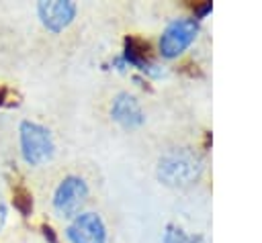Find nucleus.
<instances>
[{
	"instance_id": "f257e3e1",
	"label": "nucleus",
	"mask_w": 262,
	"mask_h": 243,
	"mask_svg": "<svg viewBox=\"0 0 262 243\" xmlns=\"http://www.w3.org/2000/svg\"><path fill=\"white\" fill-rule=\"evenodd\" d=\"M205 153L190 147H172L168 149L160 159L156 167L158 180L168 188H190L199 184V180L205 174Z\"/></svg>"
},
{
	"instance_id": "f03ea898",
	"label": "nucleus",
	"mask_w": 262,
	"mask_h": 243,
	"mask_svg": "<svg viewBox=\"0 0 262 243\" xmlns=\"http://www.w3.org/2000/svg\"><path fill=\"white\" fill-rule=\"evenodd\" d=\"M201 29H203V22L196 20L192 14L170 18L158 37V55L164 61L180 59L196 43Z\"/></svg>"
},
{
	"instance_id": "20e7f679",
	"label": "nucleus",
	"mask_w": 262,
	"mask_h": 243,
	"mask_svg": "<svg viewBox=\"0 0 262 243\" xmlns=\"http://www.w3.org/2000/svg\"><path fill=\"white\" fill-rule=\"evenodd\" d=\"M88 198H90V188H88L86 180L82 176L70 174V176L61 178L59 184L55 186L51 206H53L55 216L70 221L86 208Z\"/></svg>"
},
{
	"instance_id": "7ed1b4c3",
	"label": "nucleus",
	"mask_w": 262,
	"mask_h": 243,
	"mask_svg": "<svg viewBox=\"0 0 262 243\" xmlns=\"http://www.w3.org/2000/svg\"><path fill=\"white\" fill-rule=\"evenodd\" d=\"M18 145H20V157L27 165L39 167L53 159L55 155V141L47 127L23 120L18 127Z\"/></svg>"
},
{
	"instance_id": "f8f14e48",
	"label": "nucleus",
	"mask_w": 262,
	"mask_h": 243,
	"mask_svg": "<svg viewBox=\"0 0 262 243\" xmlns=\"http://www.w3.org/2000/svg\"><path fill=\"white\" fill-rule=\"evenodd\" d=\"M6 216H8V210H6V204L0 200V229L4 227V223H6Z\"/></svg>"
},
{
	"instance_id": "6e6552de",
	"label": "nucleus",
	"mask_w": 262,
	"mask_h": 243,
	"mask_svg": "<svg viewBox=\"0 0 262 243\" xmlns=\"http://www.w3.org/2000/svg\"><path fill=\"white\" fill-rule=\"evenodd\" d=\"M108 112H111V118L127 131L139 129L145 123V110H143L139 98L131 92H119L113 98Z\"/></svg>"
},
{
	"instance_id": "ddd939ff",
	"label": "nucleus",
	"mask_w": 262,
	"mask_h": 243,
	"mask_svg": "<svg viewBox=\"0 0 262 243\" xmlns=\"http://www.w3.org/2000/svg\"><path fill=\"white\" fill-rule=\"evenodd\" d=\"M0 104H2V96H0Z\"/></svg>"
},
{
	"instance_id": "1a4fd4ad",
	"label": "nucleus",
	"mask_w": 262,
	"mask_h": 243,
	"mask_svg": "<svg viewBox=\"0 0 262 243\" xmlns=\"http://www.w3.org/2000/svg\"><path fill=\"white\" fill-rule=\"evenodd\" d=\"M205 237L201 233H190L176 223H168L162 231V243H203Z\"/></svg>"
},
{
	"instance_id": "0eeeda50",
	"label": "nucleus",
	"mask_w": 262,
	"mask_h": 243,
	"mask_svg": "<svg viewBox=\"0 0 262 243\" xmlns=\"http://www.w3.org/2000/svg\"><path fill=\"white\" fill-rule=\"evenodd\" d=\"M76 12H78V6L72 0H49V2L37 4V16L41 25L53 35L68 29L74 22Z\"/></svg>"
},
{
	"instance_id": "9d476101",
	"label": "nucleus",
	"mask_w": 262,
	"mask_h": 243,
	"mask_svg": "<svg viewBox=\"0 0 262 243\" xmlns=\"http://www.w3.org/2000/svg\"><path fill=\"white\" fill-rule=\"evenodd\" d=\"M213 12V2H209V0H203V2H194V4H190V14L196 18V20H205L209 14Z\"/></svg>"
},
{
	"instance_id": "9b49d317",
	"label": "nucleus",
	"mask_w": 262,
	"mask_h": 243,
	"mask_svg": "<svg viewBox=\"0 0 262 243\" xmlns=\"http://www.w3.org/2000/svg\"><path fill=\"white\" fill-rule=\"evenodd\" d=\"M43 235H45V239H47L49 243H59V241H57V235H55V231H53L51 227H47V225L43 227Z\"/></svg>"
},
{
	"instance_id": "39448f33",
	"label": "nucleus",
	"mask_w": 262,
	"mask_h": 243,
	"mask_svg": "<svg viewBox=\"0 0 262 243\" xmlns=\"http://www.w3.org/2000/svg\"><path fill=\"white\" fill-rule=\"evenodd\" d=\"M119 55H121L125 67H133L145 80H162L168 74L166 65L151 55L149 43L139 39V37H133V35L125 37L123 51Z\"/></svg>"
},
{
	"instance_id": "423d86ee",
	"label": "nucleus",
	"mask_w": 262,
	"mask_h": 243,
	"mask_svg": "<svg viewBox=\"0 0 262 243\" xmlns=\"http://www.w3.org/2000/svg\"><path fill=\"white\" fill-rule=\"evenodd\" d=\"M68 243H108V227L94 210H82L68 221L63 229Z\"/></svg>"
}]
</instances>
